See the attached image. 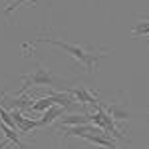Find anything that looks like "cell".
Listing matches in <instances>:
<instances>
[{
	"instance_id": "1",
	"label": "cell",
	"mask_w": 149,
	"mask_h": 149,
	"mask_svg": "<svg viewBox=\"0 0 149 149\" xmlns=\"http://www.w3.org/2000/svg\"><path fill=\"white\" fill-rule=\"evenodd\" d=\"M52 44L56 48H62L64 52H68V56H72L76 62L84 64V68L88 74H93V68H97V60L105 58V50H95V48H84V46H78V44H68V42H62V40H54V38H48V36H40L36 38L34 42H28L24 44V54H28V50L32 48L34 50L38 44Z\"/></svg>"
},
{
	"instance_id": "2",
	"label": "cell",
	"mask_w": 149,
	"mask_h": 149,
	"mask_svg": "<svg viewBox=\"0 0 149 149\" xmlns=\"http://www.w3.org/2000/svg\"><path fill=\"white\" fill-rule=\"evenodd\" d=\"M60 86H62V81L52 74V70H48L42 64H38L36 70H32L30 74H24L22 76L20 93H28L30 88H50V90H56Z\"/></svg>"
},
{
	"instance_id": "3",
	"label": "cell",
	"mask_w": 149,
	"mask_h": 149,
	"mask_svg": "<svg viewBox=\"0 0 149 149\" xmlns=\"http://www.w3.org/2000/svg\"><path fill=\"white\" fill-rule=\"evenodd\" d=\"M2 100H4V107L10 111V109H18V111H28L34 103V97L30 93H18V95H8V93H2Z\"/></svg>"
},
{
	"instance_id": "4",
	"label": "cell",
	"mask_w": 149,
	"mask_h": 149,
	"mask_svg": "<svg viewBox=\"0 0 149 149\" xmlns=\"http://www.w3.org/2000/svg\"><path fill=\"white\" fill-rule=\"evenodd\" d=\"M64 92L70 93L78 103H90L93 107H97V103H100V100H97L88 88H84V86H80V88H64Z\"/></svg>"
},
{
	"instance_id": "5",
	"label": "cell",
	"mask_w": 149,
	"mask_h": 149,
	"mask_svg": "<svg viewBox=\"0 0 149 149\" xmlns=\"http://www.w3.org/2000/svg\"><path fill=\"white\" fill-rule=\"evenodd\" d=\"M84 123H90V113H64L58 119V127L84 125Z\"/></svg>"
},
{
	"instance_id": "6",
	"label": "cell",
	"mask_w": 149,
	"mask_h": 149,
	"mask_svg": "<svg viewBox=\"0 0 149 149\" xmlns=\"http://www.w3.org/2000/svg\"><path fill=\"white\" fill-rule=\"evenodd\" d=\"M64 113H66V109H64V107H60V105H52V107L46 109L44 115L38 119V123H40V127H48L50 123H54L56 119H60Z\"/></svg>"
},
{
	"instance_id": "7",
	"label": "cell",
	"mask_w": 149,
	"mask_h": 149,
	"mask_svg": "<svg viewBox=\"0 0 149 149\" xmlns=\"http://www.w3.org/2000/svg\"><path fill=\"white\" fill-rule=\"evenodd\" d=\"M0 133L8 139V141H12L14 145H18L20 149H26V145L20 141V133H16V129H14V127H8L4 121H0Z\"/></svg>"
},
{
	"instance_id": "8",
	"label": "cell",
	"mask_w": 149,
	"mask_h": 149,
	"mask_svg": "<svg viewBox=\"0 0 149 149\" xmlns=\"http://www.w3.org/2000/svg\"><path fill=\"white\" fill-rule=\"evenodd\" d=\"M52 105H54V102H52V97H50V95H46V97H38V100H34L32 107H30L28 111H32V113H40V111L50 109Z\"/></svg>"
},
{
	"instance_id": "9",
	"label": "cell",
	"mask_w": 149,
	"mask_h": 149,
	"mask_svg": "<svg viewBox=\"0 0 149 149\" xmlns=\"http://www.w3.org/2000/svg\"><path fill=\"white\" fill-rule=\"evenodd\" d=\"M131 36H133V38L149 36V20H137V24H135L133 30H131Z\"/></svg>"
},
{
	"instance_id": "10",
	"label": "cell",
	"mask_w": 149,
	"mask_h": 149,
	"mask_svg": "<svg viewBox=\"0 0 149 149\" xmlns=\"http://www.w3.org/2000/svg\"><path fill=\"white\" fill-rule=\"evenodd\" d=\"M24 2H30V0H12L10 4L6 6V14H12V12H14V10H18V8L22 6ZM32 2H34V0H32Z\"/></svg>"
},
{
	"instance_id": "11",
	"label": "cell",
	"mask_w": 149,
	"mask_h": 149,
	"mask_svg": "<svg viewBox=\"0 0 149 149\" xmlns=\"http://www.w3.org/2000/svg\"><path fill=\"white\" fill-rule=\"evenodd\" d=\"M0 149H2V145H0Z\"/></svg>"
},
{
	"instance_id": "12",
	"label": "cell",
	"mask_w": 149,
	"mask_h": 149,
	"mask_svg": "<svg viewBox=\"0 0 149 149\" xmlns=\"http://www.w3.org/2000/svg\"><path fill=\"white\" fill-rule=\"evenodd\" d=\"M147 117H149V115H147Z\"/></svg>"
}]
</instances>
